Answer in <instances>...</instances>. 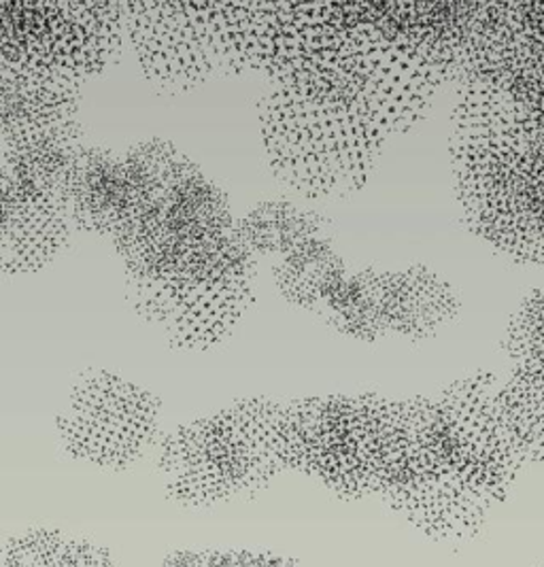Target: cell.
Here are the masks:
<instances>
[{"instance_id":"cell-3","label":"cell","mask_w":544,"mask_h":567,"mask_svg":"<svg viewBox=\"0 0 544 567\" xmlns=\"http://www.w3.org/2000/svg\"><path fill=\"white\" fill-rule=\"evenodd\" d=\"M247 71L319 104L356 101L368 83L358 2H238Z\"/></svg>"},{"instance_id":"cell-6","label":"cell","mask_w":544,"mask_h":567,"mask_svg":"<svg viewBox=\"0 0 544 567\" xmlns=\"http://www.w3.org/2000/svg\"><path fill=\"white\" fill-rule=\"evenodd\" d=\"M284 409L249 400L182 427L164 442L168 487L183 499H224L256 489L284 465Z\"/></svg>"},{"instance_id":"cell-5","label":"cell","mask_w":544,"mask_h":567,"mask_svg":"<svg viewBox=\"0 0 544 567\" xmlns=\"http://www.w3.org/2000/svg\"><path fill=\"white\" fill-rule=\"evenodd\" d=\"M411 406L379 395H332L291 404L281 419V460L347 495L386 491L409 446Z\"/></svg>"},{"instance_id":"cell-12","label":"cell","mask_w":544,"mask_h":567,"mask_svg":"<svg viewBox=\"0 0 544 567\" xmlns=\"http://www.w3.org/2000/svg\"><path fill=\"white\" fill-rule=\"evenodd\" d=\"M506 349L515 368H543V296L538 289L515 315Z\"/></svg>"},{"instance_id":"cell-4","label":"cell","mask_w":544,"mask_h":567,"mask_svg":"<svg viewBox=\"0 0 544 567\" xmlns=\"http://www.w3.org/2000/svg\"><path fill=\"white\" fill-rule=\"evenodd\" d=\"M259 117L277 177L312 200L360 189L396 134L362 94L347 104H319L273 87Z\"/></svg>"},{"instance_id":"cell-11","label":"cell","mask_w":544,"mask_h":567,"mask_svg":"<svg viewBox=\"0 0 544 567\" xmlns=\"http://www.w3.org/2000/svg\"><path fill=\"white\" fill-rule=\"evenodd\" d=\"M319 217L287 203H268L236 224L238 236L252 256H284L298 243L319 234Z\"/></svg>"},{"instance_id":"cell-8","label":"cell","mask_w":544,"mask_h":567,"mask_svg":"<svg viewBox=\"0 0 544 567\" xmlns=\"http://www.w3.org/2000/svg\"><path fill=\"white\" fill-rule=\"evenodd\" d=\"M543 101L544 0L474 2L458 79Z\"/></svg>"},{"instance_id":"cell-10","label":"cell","mask_w":544,"mask_h":567,"mask_svg":"<svg viewBox=\"0 0 544 567\" xmlns=\"http://www.w3.org/2000/svg\"><path fill=\"white\" fill-rule=\"evenodd\" d=\"M279 259L277 279L284 293L289 300L309 309L321 302L326 305L330 293L345 279L342 261L328 243L317 236L298 243Z\"/></svg>"},{"instance_id":"cell-1","label":"cell","mask_w":544,"mask_h":567,"mask_svg":"<svg viewBox=\"0 0 544 567\" xmlns=\"http://www.w3.org/2000/svg\"><path fill=\"white\" fill-rule=\"evenodd\" d=\"M124 171L113 234L134 307L179 347L219 342L247 309L256 270L224 194L164 141L134 147Z\"/></svg>"},{"instance_id":"cell-7","label":"cell","mask_w":544,"mask_h":567,"mask_svg":"<svg viewBox=\"0 0 544 567\" xmlns=\"http://www.w3.org/2000/svg\"><path fill=\"white\" fill-rule=\"evenodd\" d=\"M124 28L145 75L164 92H187L234 75L213 2H130Z\"/></svg>"},{"instance_id":"cell-2","label":"cell","mask_w":544,"mask_h":567,"mask_svg":"<svg viewBox=\"0 0 544 567\" xmlns=\"http://www.w3.org/2000/svg\"><path fill=\"white\" fill-rule=\"evenodd\" d=\"M451 162L466 221L519 261H543V101L460 79Z\"/></svg>"},{"instance_id":"cell-9","label":"cell","mask_w":544,"mask_h":567,"mask_svg":"<svg viewBox=\"0 0 544 567\" xmlns=\"http://www.w3.org/2000/svg\"><path fill=\"white\" fill-rule=\"evenodd\" d=\"M324 307L332 310L342 330L351 334L372 338L396 330L421 338L455 315L458 300L437 275L407 270L345 277Z\"/></svg>"}]
</instances>
